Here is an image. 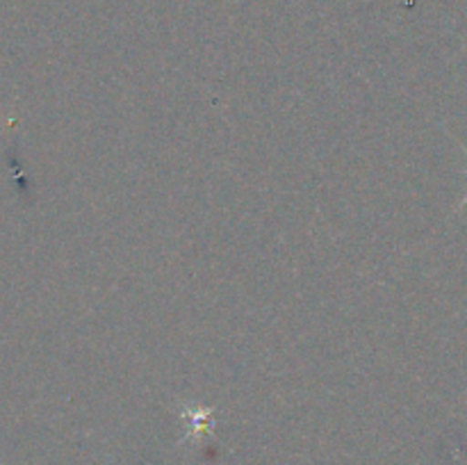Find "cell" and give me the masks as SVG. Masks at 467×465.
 Masks as SVG:
<instances>
[{"label":"cell","mask_w":467,"mask_h":465,"mask_svg":"<svg viewBox=\"0 0 467 465\" xmlns=\"http://www.w3.org/2000/svg\"><path fill=\"white\" fill-rule=\"evenodd\" d=\"M465 153H467V149H465ZM467 203V196H465V199H463V203H461V205H465Z\"/></svg>","instance_id":"1"}]
</instances>
